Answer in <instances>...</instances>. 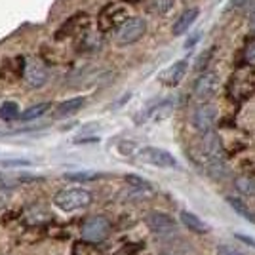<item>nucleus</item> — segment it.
Here are the masks:
<instances>
[{"label":"nucleus","instance_id":"f257e3e1","mask_svg":"<svg viewBox=\"0 0 255 255\" xmlns=\"http://www.w3.org/2000/svg\"><path fill=\"white\" fill-rule=\"evenodd\" d=\"M53 204L63 212H76L92 204V194L86 189H63L55 194Z\"/></svg>","mask_w":255,"mask_h":255},{"label":"nucleus","instance_id":"f03ea898","mask_svg":"<svg viewBox=\"0 0 255 255\" xmlns=\"http://www.w3.org/2000/svg\"><path fill=\"white\" fill-rule=\"evenodd\" d=\"M145 32H147V23L141 17H128L117 29V42L120 46L135 44L145 36Z\"/></svg>","mask_w":255,"mask_h":255},{"label":"nucleus","instance_id":"7ed1b4c3","mask_svg":"<svg viewBox=\"0 0 255 255\" xmlns=\"http://www.w3.org/2000/svg\"><path fill=\"white\" fill-rule=\"evenodd\" d=\"M109 233H111V223H109V219L101 217V215L88 217L82 223V238L88 242H94V244L103 242L109 238Z\"/></svg>","mask_w":255,"mask_h":255},{"label":"nucleus","instance_id":"20e7f679","mask_svg":"<svg viewBox=\"0 0 255 255\" xmlns=\"http://www.w3.org/2000/svg\"><path fill=\"white\" fill-rule=\"evenodd\" d=\"M126 19H128L126 6H122V4H109L99 13L97 25H99L101 31L107 32V31H113V29H118Z\"/></svg>","mask_w":255,"mask_h":255},{"label":"nucleus","instance_id":"39448f33","mask_svg":"<svg viewBox=\"0 0 255 255\" xmlns=\"http://www.w3.org/2000/svg\"><path fill=\"white\" fill-rule=\"evenodd\" d=\"M215 118H217V109L210 103H200L192 111L191 115V124L198 133H208L212 131L215 126Z\"/></svg>","mask_w":255,"mask_h":255},{"label":"nucleus","instance_id":"423d86ee","mask_svg":"<svg viewBox=\"0 0 255 255\" xmlns=\"http://www.w3.org/2000/svg\"><path fill=\"white\" fill-rule=\"evenodd\" d=\"M137 158L141 162H145V164L156 166V168H175L177 166L175 156L166 149H158V147H143V149H139Z\"/></svg>","mask_w":255,"mask_h":255},{"label":"nucleus","instance_id":"0eeeda50","mask_svg":"<svg viewBox=\"0 0 255 255\" xmlns=\"http://www.w3.org/2000/svg\"><path fill=\"white\" fill-rule=\"evenodd\" d=\"M219 88V75L217 73H212V71H204L202 75L194 80V86H192V96L196 97L198 101L206 103L208 99H212L215 96Z\"/></svg>","mask_w":255,"mask_h":255},{"label":"nucleus","instance_id":"6e6552de","mask_svg":"<svg viewBox=\"0 0 255 255\" xmlns=\"http://www.w3.org/2000/svg\"><path fill=\"white\" fill-rule=\"evenodd\" d=\"M173 107H175V97H166V99H160V101H152L143 111H139L135 122L143 124V122H149V120H162L164 117L170 115Z\"/></svg>","mask_w":255,"mask_h":255},{"label":"nucleus","instance_id":"1a4fd4ad","mask_svg":"<svg viewBox=\"0 0 255 255\" xmlns=\"http://www.w3.org/2000/svg\"><path fill=\"white\" fill-rule=\"evenodd\" d=\"M225 149H223V143L219 135L215 131H208L202 135V158L204 162L208 160H225Z\"/></svg>","mask_w":255,"mask_h":255},{"label":"nucleus","instance_id":"9d476101","mask_svg":"<svg viewBox=\"0 0 255 255\" xmlns=\"http://www.w3.org/2000/svg\"><path fill=\"white\" fill-rule=\"evenodd\" d=\"M145 225H147L154 234H168V233H173V231L177 229L175 219L164 212L149 213V215L145 217Z\"/></svg>","mask_w":255,"mask_h":255},{"label":"nucleus","instance_id":"9b49d317","mask_svg":"<svg viewBox=\"0 0 255 255\" xmlns=\"http://www.w3.org/2000/svg\"><path fill=\"white\" fill-rule=\"evenodd\" d=\"M187 71H189V61L187 59H179V61H175L173 65H170L168 69H164L158 75V80L164 86L173 88V86H177L185 78Z\"/></svg>","mask_w":255,"mask_h":255},{"label":"nucleus","instance_id":"f8f14e48","mask_svg":"<svg viewBox=\"0 0 255 255\" xmlns=\"http://www.w3.org/2000/svg\"><path fill=\"white\" fill-rule=\"evenodd\" d=\"M88 15L86 13H76L73 15L67 23H63L59 27V31L55 32V38L57 40H63L67 36H76L78 32H82L84 29H88Z\"/></svg>","mask_w":255,"mask_h":255},{"label":"nucleus","instance_id":"ddd939ff","mask_svg":"<svg viewBox=\"0 0 255 255\" xmlns=\"http://www.w3.org/2000/svg\"><path fill=\"white\" fill-rule=\"evenodd\" d=\"M46 69L38 59H31L29 63L25 65V80L31 88H40L46 84Z\"/></svg>","mask_w":255,"mask_h":255},{"label":"nucleus","instance_id":"4468645a","mask_svg":"<svg viewBox=\"0 0 255 255\" xmlns=\"http://www.w3.org/2000/svg\"><path fill=\"white\" fill-rule=\"evenodd\" d=\"M198 15H200V10H198V8H189V10H185L179 17L173 21L171 32H173L175 36H181L183 32L189 31V27H191L192 23L198 19Z\"/></svg>","mask_w":255,"mask_h":255},{"label":"nucleus","instance_id":"2eb2a0df","mask_svg":"<svg viewBox=\"0 0 255 255\" xmlns=\"http://www.w3.org/2000/svg\"><path fill=\"white\" fill-rule=\"evenodd\" d=\"M181 223L185 225L191 233H194V234H206L208 231H210V227L204 223L202 219L198 217V215H194L192 212H187V210H183L181 212Z\"/></svg>","mask_w":255,"mask_h":255},{"label":"nucleus","instance_id":"dca6fc26","mask_svg":"<svg viewBox=\"0 0 255 255\" xmlns=\"http://www.w3.org/2000/svg\"><path fill=\"white\" fill-rule=\"evenodd\" d=\"M86 105V97H73V99H67L61 105L57 107V117L65 118V117H73L76 115L82 107Z\"/></svg>","mask_w":255,"mask_h":255},{"label":"nucleus","instance_id":"f3484780","mask_svg":"<svg viewBox=\"0 0 255 255\" xmlns=\"http://www.w3.org/2000/svg\"><path fill=\"white\" fill-rule=\"evenodd\" d=\"M36 175H11V173H0V189H13L23 183L36 181Z\"/></svg>","mask_w":255,"mask_h":255},{"label":"nucleus","instance_id":"a211bd4d","mask_svg":"<svg viewBox=\"0 0 255 255\" xmlns=\"http://www.w3.org/2000/svg\"><path fill=\"white\" fill-rule=\"evenodd\" d=\"M227 202H229V206H231L238 215H242L244 219H248L250 223L255 225V213L252 212V210H250V208H248L240 198H236V196H227Z\"/></svg>","mask_w":255,"mask_h":255},{"label":"nucleus","instance_id":"6ab92c4d","mask_svg":"<svg viewBox=\"0 0 255 255\" xmlns=\"http://www.w3.org/2000/svg\"><path fill=\"white\" fill-rule=\"evenodd\" d=\"M48 111H50V103H38V105H32L27 111H23L19 118H21L23 122H29V120H34V118H40Z\"/></svg>","mask_w":255,"mask_h":255},{"label":"nucleus","instance_id":"aec40b11","mask_svg":"<svg viewBox=\"0 0 255 255\" xmlns=\"http://www.w3.org/2000/svg\"><path fill=\"white\" fill-rule=\"evenodd\" d=\"M234 187L242 194H248V196H255V177H250V175H240L234 179Z\"/></svg>","mask_w":255,"mask_h":255},{"label":"nucleus","instance_id":"412c9836","mask_svg":"<svg viewBox=\"0 0 255 255\" xmlns=\"http://www.w3.org/2000/svg\"><path fill=\"white\" fill-rule=\"evenodd\" d=\"M101 177V173L97 171H71V173H65V179L76 181V183H86V181H96Z\"/></svg>","mask_w":255,"mask_h":255},{"label":"nucleus","instance_id":"4be33fe9","mask_svg":"<svg viewBox=\"0 0 255 255\" xmlns=\"http://www.w3.org/2000/svg\"><path fill=\"white\" fill-rule=\"evenodd\" d=\"M19 107L13 101H6L4 105H0V120H15L19 118Z\"/></svg>","mask_w":255,"mask_h":255},{"label":"nucleus","instance_id":"5701e85b","mask_svg":"<svg viewBox=\"0 0 255 255\" xmlns=\"http://www.w3.org/2000/svg\"><path fill=\"white\" fill-rule=\"evenodd\" d=\"M126 181L137 191H152V185L147 179L139 177V175H126Z\"/></svg>","mask_w":255,"mask_h":255},{"label":"nucleus","instance_id":"b1692460","mask_svg":"<svg viewBox=\"0 0 255 255\" xmlns=\"http://www.w3.org/2000/svg\"><path fill=\"white\" fill-rule=\"evenodd\" d=\"M212 55H213V48H210V50H206V52L196 59V65H194V69L196 71H204L206 67H208V63H210V59H212Z\"/></svg>","mask_w":255,"mask_h":255},{"label":"nucleus","instance_id":"393cba45","mask_svg":"<svg viewBox=\"0 0 255 255\" xmlns=\"http://www.w3.org/2000/svg\"><path fill=\"white\" fill-rule=\"evenodd\" d=\"M217 255H244L238 248H234V246H229V244H221L217 246Z\"/></svg>","mask_w":255,"mask_h":255},{"label":"nucleus","instance_id":"a878e982","mask_svg":"<svg viewBox=\"0 0 255 255\" xmlns=\"http://www.w3.org/2000/svg\"><path fill=\"white\" fill-rule=\"evenodd\" d=\"M246 61L250 65H255V42H252L248 48H246V53H244Z\"/></svg>","mask_w":255,"mask_h":255},{"label":"nucleus","instance_id":"bb28decb","mask_svg":"<svg viewBox=\"0 0 255 255\" xmlns=\"http://www.w3.org/2000/svg\"><path fill=\"white\" fill-rule=\"evenodd\" d=\"M250 0H231V10H240V8H244L246 4H248Z\"/></svg>","mask_w":255,"mask_h":255},{"label":"nucleus","instance_id":"cd10ccee","mask_svg":"<svg viewBox=\"0 0 255 255\" xmlns=\"http://www.w3.org/2000/svg\"><path fill=\"white\" fill-rule=\"evenodd\" d=\"M198 38H200V34H198V32H196V34H192L191 40H187V42H185V48H192L194 44L198 42Z\"/></svg>","mask_w":255,"mask_h":255},{"label":"nucleus","instance_id":"c85d7f7f","mask_svg":"<svg viewBox=\"0 0 255 255\" xmlns=\"http://www.w3.org/2000/svg\"><path fill=\"white\" fill-rule=\"evenodd\" d=\"M236 238H238V240H242L244 244H248V246H252V248H255V242L252 240V238H246V236H242V234H236Z\"/></svg>","mask_w":255,"mask_h":255},{"label":"nucleus","instance_id":"c756f323","mask_svg":"<svg viewBox=\"0 0 255 255\" xmlns=\"http://www.w3.org/2000/svg\"><path fill=\"white\" fill-rule=\"evenodd\" d=\"M250 27H252V31H255V11L254 15H252V19H250Z\"/></svg>","mask_w":255,"mask_h":255}]
</instances>
